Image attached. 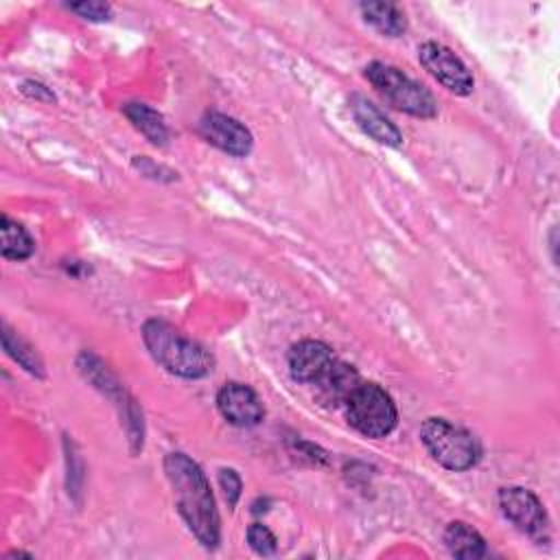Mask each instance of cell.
I'll list each match as a JSON object with an SVG mask.
<instances>
[{
    "label": "cell",
    "mask_w": 560,
    "mask_h": 560,
    "mask_svg": "<svg viewBox=\"0 0 560 560\" xmlns=\"http://www.w3.org/2000/svg\"><path fill=\"white\" fill-rule=\"evenodd\" d=\"M359 385H361L359 372L343 361H335L315 383L317 398L326 407H343Z\"/></svg>",
    "instance_id": "cell-12"
},
{
    "label": "cell",
    "mask_w": 560,
    "mask_h": 560,
    "mask_svg": "<svg viewBox=\"0 0 560 560\" xmlns=\"http://www.w3.org/2000/svg\"><path fill=\"white\" fill-rule=\"evenodd\" d=\"M247 545L258 556H273L278 549V540H276L273 532L262 523H252L247 527Z\"/></svg>",
    "instance_id": "cell-18"
},
{
    "label": "cell",
    "mask_w": 560,
    "mask_h": 560,
    "mask_svg": "<svg viewBox=\"0 0 560 560\" xmlns=\"http://www.w3.org/2000/svg\"><path fill=\"white\" fill-rule=\"evenodd\" d=\"M219 486L223 490L228 508L234 510L238 499H241V490H243V481H241L238 472L234 468H221L219 470Z\"/></svg>",
    "instance_id": "cell-20"
},
{
    "label": "cell",
    "mask_w": 560,
    "mask_h": 560,
    "mask_svg": "<svg viewBox=\"0 0 560 560\" xmlns=\"http://www.w3.org/2000/svg\"><path fill=\"white\" fill-rule=\"evenodd\" d=\"M0 232H2V245L0 252L7 260H26L35 252V241L26 232L24 225L13 221L11 217H0Z\"/></svg>",
    "instance_id": "cell-16"
},
{
    "label": "cell",
    "mask_w": 560,
    "mask_h": 560,
    "mask_svg": "<svg viewBox=\"0 0 560 560\" xmlns=\"http://www.w3.org/2000/svg\"><path fill=\"white\" fill-rule=\"evenodd\" d=\"M219 413L234 427H256L265 418V407L258 394L243 383H225L217 392Z\"/></svg>",
    "instance_id": "cell-9"
},
{
    "label": "cell",
    "mask_w": 560,
    "mask_h": 560,
    "mask_svg": "<svg viewBox=\"0 0 560 560\" xmlns=\"http://www.w3.org/2000/svg\"><path fill=\"white\" fill-rule=\"evenodd\" d=\"M199 133L228 155L245 158L252 153V131L236 118L221 112H206L199 120Z\"/></svg>",
    "instance_id": "cell-8"
},
{
    "label": "cell",
    "mask_w": 560,
    "mask_h": 560,
    "mask_svg": "<svg viewBox=\"0 0 560 560\" xmlns=\"http://www.w3.org/2000/svg\"><path fill=\"white\" fill-rule=\"evenodd\" d=\"M418 59L422 68L442 83L448 92L457 96H468L475 88V79L466 63L444 44L438 42H422L418 46Z\"/></svg>",
    "instance_id": "cell-6"
},
{
    "label": "cell",
    "mask_w": 560,
    "mask_h": 560,
    "mask_svg": "<svg viewBox=\"0 0 560 560\" xmlns=\"http://www.w3.org/2000/svg\"><path fill=\"white\" fill-rule=\"evenodd\" d=\"M348 107L361 131L368 133L372 140L392 149H398L402 144L400 129L372 101H368L361 94H352L348 98Z\"/></svg>",
    "instance_id": "cell-11"
},
{
    "label": "cell",
    "mask_w": 560,
    "mask_h": 560,
    "mask_svg": "<svg viewBox=\"0 0 560 560\" xmlns=\"http://www.w3.org/2000/svg\"><path fill=\"white\" fill-rule=\"evenodd\" d=\"M164 472L179 516L206 549H214L221 540V521L201 466L184 453H168L164 457Z\"/></svg>",
    "instance_id": "cell-1"
},
{
    "label": "cell",
    "mask_w": 560,
    "mask_h": 560,
    "mask_svg": "<svg viewBox=\"0 0 560 560\" xmlns=\"http://www.w3.org/2000/svg\"><path fill=\"white\" fill-rule=\"evenodd\" d=\"M129 122L155 147H164L168 142V127L160 112L144 103H127L122 107Z\"/></svg>",
    "instance_id": "cell-15"
},
{
    "label": "cell",
    "mask_w": 560,
    "mask_h": 560,
    "mask_svg": "<svg viewBox=\"0 0 560 560\" xmlns=\"http://www.w3.org/2000/svg\"><path fill=\"white\" fill-rule=\"evenodd\" d=\"M335 361L337 359L330 346L319 339H302L293 343L287 354V363L293 381L311 383V385H315Z\"/></svg>",
    "instance_id": "cell-10"
},
{
    "label": "cell",
    "mask_w": 560,
    "mask_h": 560,
    "mask_svg": "<svg viewBox=\"0 0 560 560\" xmlns=\"http://www.w3.org/2000/svg\"><path fill=\"white\" fill-rule=\"evenodd\" d=\"M28 98H35V101H42V103H55V94L50 92V88H46L44 83L39 81H33V79H26L20 88Z\"/></svg>",
    "instance_id": "cell-21"
},
{
    "label": "cell",
    "mask_w": 560,
    "mask_h": 560,
    "mask_svg": "<svg viewBox=\"0 0 560 560\" xmlns=\"http://www.w3.org/2000/svg\"><path fill=\"white\" fill-rule=\"evenodd\" d=\"M133 168H138L142 175L153 177V179H162V175H160V173L175 175L173 171H168V168H164V166H160V164L151 162V160H149V158H144V155H136V158H133Z\"/></svg>",
    "instance_id": "cell-22"
},
{
    "label": "cell",
    "mask_w": 560,
    "mask_h": 560,
    "mask_svg": "<svg viewBox=\"0 0 560 560\" xmlns=\"http://www.w3.org/2000/svg\"><path fill=\"white\" fill-rule=\"evenodd\" d=\"M359 11L370 26H374L378 33L387 37H400L407 31L405 13L392 2H378V0L361 2Z\"/></svg>",
    "instance_id": "cell-14"
},
{
    "label": "cell",
    "mask_w": 560,
    "mask_h": 560,
    "mask_svg": "<svg viewBox=\"0 0 560 560\" xmlns=\"http://www.w3.org/2000/svg\"><path fill=\"white\" fill-rule=\"evenodd\" d=\"M444 545H446L448 553L455 556V558L477 560V558L488 556V547H486L483 536L464 521H453V523L446 525Z\"/></svg>",
    "instance_id": "cell-13"
},
{
    "label": "cell",
    "mask_w": 560,
    "mask_h": 560,
    "mask_svg": "<svg viewBox=\"0 0 560 560\" xmlns=\"http://www.w3.org/2000/svg\"><path fill=\"white\" fill-rule=\"evenodd\" d=\"M343 409L350 427L365 438H385L398 422V409L392 396L376 383L361 381Z\"/></svg>",
    "instance_id": "cell-5"
},
{
    "label": "cell",
    "mask_w": 560,
    "mask_h": 560,
    "mask_svg": "<svg viewBox=\"0 0 560 560\" xmlns=\"http://www.w3.org/2000/svg\"><path fill=\"white\" fill-rule=\"evenodd\" d=\"M142 341L151 357L175 376L203 378L214 368L212 354L168 322L147 319L142 326Z\"/></svg>",
    "instance_id": "cell-2"
},
{
    "label": "cell",
    "mask_w": 560,
    "mask_h": 560,
    "mask_svg": "<svg viewBox=\"0 0 560 560\" xmlns=\"http://www.w3.org/2000/svg\"><path fill=\"white\" fill-rule=\"evenodd\" d=\"M499 508L508 521H512L521 532L534 538H542L547 529V512L540 499L521 486H508L499 490Z\"/></svg>",
    "instance_id": "cell-7"
},
{
    "label": "cell",
    "mask_w": 560,
    "mask_h": 560,
    "mask_svg": "<svg viewBox=\"0 0 560 560\" xmlns=\"http://www.w3.org/2000/svg\"><path fill=\"white\" fill-rule=\"evenodd\" d=\"M2 348L4 352L18 363L22 365L28 374L44 378V363L39 359V354L33 350V346H28L18 332H13L7 324L2 326Z\"/></svg>",
    "instance_id": "cell-17"
},
{
    "label": "cell",
    "mask_w": 560,
    "mask_h": 560,
    "mask_svg": "<svg viewBox=\"0 0 560 560\" xmlns=\"http://www.w3.org/2000/svg\"><path fill=\"white\" fill-rule=\"evenodd\" d=\"M365 79L376 88V92L396 109L416 116V118H433L438 114V105L433 94L407 77L396 66L372 61L365 66Z\"/></svg>",
    "instance_id": "cell-4"
},
{
    "label": "cell",
    "mask_w": 560,
    "mask_h": 560,
    "mask_svg": "<svg viewBox=\"0 0 560 560\" xmlns=\"http://www.w3.org/2000/svg\"><path fill=\"white\" fill-rule=\"evenodd\" d=\"M420 440L440 466L455 472L472 468L481 457L479 440L446 418H427L420 427Z\"/></svg>",
    "instance_id": "cell-3"
},
{
    "label": "cell",
    "mask_w": 560,
    "mask_h": 560,
    "mask_svg": "<svg viewBox=\"0 0 560 560\" xmlns=\"http://www.w3.org/2000/svg\"><path fill=\"white\" fill-rule=\"evenodd\" d=\"M68 9L90 22H107L112 18V7L107 2H96V0L72 2V4H68Z\"/></svg>",
    "instance_id": "cell-19"
}]
</instances>
